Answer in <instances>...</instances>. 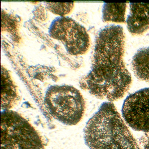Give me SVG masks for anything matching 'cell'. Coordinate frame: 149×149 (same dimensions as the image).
<instances>
[{
	"label": "cell",
	"mask_w": 149,
	"mask_h": 149,
	"mask_svg": "<svg viewBox=\"0 0 149 149\" xmlns=\"http://www.w3.org/2000/svg\"><path fill=\"white\" fill-rule=\"evenodd\" d=\"M44 109L48 118L67 125H74L83 118L86 104L81 92L68 85L49 86L44 97Z\"/></svg>",
	"instance_id": "3957f363"
},
{
	"label": "cell",
	"mask_w": 149,
	"mask_h": 149,
	"mask_svg": "<svg viewBox=\"0 0 149 149\" xmlns=\"http://www.w3.org/2000/svg\"><path fill=\"white\" fill-rule=\"evenodd\" d=\"M124 52L125 34L121 26L101 28L95 37L91 70L80 79V88L109 102L122 98L132 84L124 62Z\"/></svg>",
	"instance_id": "6da1fadb"
},
{
	"label": "cell",
	"mask_w": 149,
	"mask_h": 149,
	"mask_svg": "<svg viewBox=\"0 0 149 149\" xmlns=\"http://www.w3.org/2000/svg\"><path fill=\"white\" fill-rule=\"evenodd\" d=\"M49 33L61 42L72 56L85 54L91 47V38L86 29L74 19L66 16L54 19L49 28Z\"/></svg>",
	"instance_id": "5b68a950"
},
{
	"label": "cell",
	"mask_w": 149,
	"mask_h": 149,
	"mask_svg": "<svg viewBox=\"0 0 149 149\" xmlns=\"http://www.w3.org/2000/svg\"><path fill=\"white\" fill-rule=\"evenodd\" d=\"M128 31L133 35H141L149 28V3H130L127 18Z\"/></svg>",
	"instance_id": "52a82bcc"
},
{
	"label": "cell",
	"mask_w": 149,
	"mask_h": 149,
	"mask_svg": "<svg viewBox=\"0 0 149 149\" xmlns=\"http://www.w3.org/2000/svg\"><path fill=\"white\" fill-rule=\"evenodd\" d=\"M121 113L125 123L133 130L149 132V88L129 95L124 101Z\"/></svg>",
	"instance_id": "8992f818"
},
{
	"label": "cell",
	"mask_w": 149,
	"mask_h": 149,
	"mask_svg": "<svg viewBox=\"0 0 149 149\" xmlns=\"http://www.w3.org/2000/svg\"><path fill=\"white\" fill-rule=\"evenodd\" d=\"M17 87L8 69L1 68V108L3 110H11L20 101Z\"/></svg>",
	"instance_id": "ba28073f"
},
{
	"label": "cell",
	"mask_w": 149,
	"mask_h": 149,
	"mask_svg": "<svg viewBox=\"0 0 149 149\" xmlns=\"http://www.w3.org/2000/svg\"><path fill=\"white\" fill-rule=\"evenodd\" d=\"M45 5L47 9L54 14L59 15V17H65L70 14L74 8V2L68 3H54L47 2Z\"/></svg>",
	"instance_id": "7c38bea8"
},
{
	"label": "cell",
	"mask_w": 149,
	"mask_h": 149,
	"mask_svg": "<svg viewBox=\"0 0 149 149\" xmlns=\"http://www.w3.org/2000/svg\"><path fill=\"white\" fill-rule=\"evenodd\" d=\"M141 149H149V132L145 133L139 139Z\"/></svg>",
	"instance_id": "4fadbf2b"
},
{
	"label": "cell",
	"mask_w": 149,
	"mask_h": 149,
	"mask_svg": "<svg viewBox=\"0 0 149 149\" xmlns=\"http://www.w3.org/2000/svg\"><path fill=\"white\" fill-rule=\"evenodd\" d=\"M127 3H106L103 5V22L124 23Z\"/></svg>",
	"instance_id": "30bf717a"
},
{
	"label": "cell",
	"mask_w": 149,
	"mask_h": 149,
	"mask_svg": "<svg viewBox=\"0 0 149 149\" xmlns=\"http://www.w3.org/2000/svg\"><path fill=\"white\" fill-rule=\"evenodd\" d=\"M19 23V20L15 15L2 10V32H8L12 36L13 41L16 43H19L20 41Z\"/></svg>",
	"instance_id": "8fae6325"
},
{
	"label": "cell",
	"mask_w": 149,
	"mask_h": 149,
	"mask_svg": "<svg viewBox=\"0 0 149 149\" xmlns=\"http://www.w3.org/2000/svg\"><path fill=\"white\" fill-rule=\"evenodd\" d=\"M132 70L141 81L149 82V47L139 49L131 61Z\"/></svg>",
	"instance_id": "9c48e42d"
},
{
	"label": "cell",
	"mask_w": 149,
	"mask_h": 149,
	"mask_svg": "<svg viewBox=\"0 0 149 149\" xmlns=\"http://www.w3.org/2000/svg\"><path fill=\"white\" fill-rule=\"evenodd\" d=\"M1 149H45L34 127L17 112H1Z\"/></svg>",
	"instance_id": "277c9868"
},
{
	"label": "cell",
	"mask_w": 149,
	"mask_h": 149,
	"mask_svg": "<svg viewBox=\"0 0 149 149\" xmlns=\"http://www.w3.org/2000/svg\"><path fill=\"white\" fill-rule=\"evenodd\" d=\"M84 138L90 149H141L113 103L109 101L88 121Z\"/></svg>",
	"instance_id": "7a4b0ae2"
}]
</instances>
